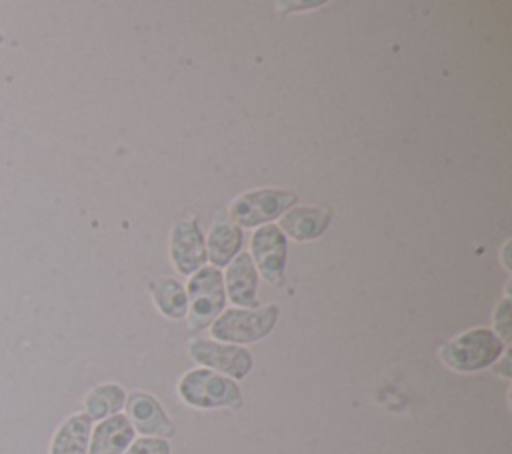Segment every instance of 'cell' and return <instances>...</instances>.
Returning a JSON list of instances; mask_svg holds the SVG:
<instances>
[{"label":"cell","mask_w":512,"mask_h":454,"mask_svg":"<svg viewBox=\"0 0 512 454\" xmlns=\"http://www.w3.org/2000/svg\"><path fill=\"white\" fill-rule=\"evenodd\" d=\"M2 42H4V36H2V34H0V44H2Z\"/></svg>","instance_id":"obj_19"},{"label":"cell","mask_w":512,"mask_h":454,"mask_svg":"<svg viewBox=\"0 0 512 454\" xmlns=\"http://www.w3.org/2000/svg\"><path fill=\"white\" fill-rule=\"evenodd\" d=\"M242 246V230L240 226L220 220L214 224L208 236V250L206 258L214 266H226Z\"/></svg>","instance_id":"obj_14"},{"label":"cell","mask_w":512,"mask_h":454,"mask_svg":"<svg viewBox=\"0 0 512 454\" xmlns=\"http://www.w3.org/2000/svg\"><path fill=\"white\" fill-rule=\"evenodd\" d=\"M188 298H190V328L202 330L214 322L218 314L224 310L226 294L224 280L218 268L204 266L200 268L188 282Z\"/></svg>","instance_id":"obj_4"},{"label":"cell","mask_w":512,"mask_h":454,"mask_svg":"<svg viewBox=\"0 0 512 454\" xmlns=\"http://www.w3.org/2000/svg\"><path fill=\"white\" fill-rule=\"evenodd\" d=\"M182 400L196 408H238L242 392L238 384L208 368L190 370L178 384Z\"/></svg>","instance_id":"obj_2"},{"label":"cell","mask_w":512,"mask_h":454,"mask_svg":"<svg viewBox=\"0 0 512 454\" xmlns=\"http://www.w3.org/2000/svg\"><path fill=\"white\" fill-rule=\"evenodd\" d=\"M90 434L92 418L84 412L72 414L56 430L50 444V454H88Z\"/></svg>","instance_id":"obj_13"},{"label":"cell","mask_w":512,"mask_h":454,"mask_svg":"<svg viewBox=\"0 0 512 454\" xmlns=\"http://www.w3.org/2000/svg\"><path fill=\"white\" fill-rule=\"evenodd\" d=\"M190 356L214 370H220L232 378H244L252 370V354L234 344H224L218 340L196 338L190 342Z\"/></svg>","instance_id":"obj_6"},{"label":"cell","mask_w":512,"mask_h":454,"mask_svg":"<svg viewBox=\"0 0 512 454\" xmlns=\"http://www.w3.org/2000/svg\"><path fill=\"white\" fill-rule=\"evenodd\" d=\"M278 320V306L268 304L254 310L230 308L224 310L210 328V334L220 342L250 344L272 332Z\"/></svg>","instance_id":"obj_3"},{"label":"cell","mask_w":512,"mask_h":454,"mask_svg":"<svg viewBox=\"0 0 512 454\" xmlns=\"http://www.w3.org/2000/svg\"><path fill=\"white\" fill-rule=\"evenodd\" d=\"M294 202H296L294 192L272 190V188L254 190L238 196L230 204V216L236 222V226L252 228L268 220H274L284 210H288V206H292Z\"/></svg>","instance_id":"obj_5"},{"label":"cell","mask_w":512,"mask_h":454,"mask_svg":"<svg viewBox=\"0 0 512 454\" xmlns=\"http://www.w3.org/2000/svg\"><path fill=\"white\" fill-rule=\"evenodd\" d=\"M152 296L158 310L168 318H182L188 312V296L180 282L172 278H160L152 282Z\"/></svg>","instance_id":"obj_15"},{"label":"cell","mask_w":512,"mask_h":454,"mask_svg":"<svg viewBox=\"0 0 512 454\" xmlns=\"http://www.w3.org/2000/svg\"><path fill=\"white\" fill-rule=\"evenodd\" d=\"M124 454H170V444L164 438H138Z\"/></svg>","instance_id":"obj_17"},{"label":"cell","mask_w":512,"mask_h":454,"mask_svg":"<svg viewBox=\"0 0 512 454\" xmlns=\"http://www.w3.org/2000/svg\"><path fill=\"white\" fill-rule=\"evenodd\" d=\"M504 350V342L488 328L468 330L450 340L440 350L442 362L456 372H476L494 364Z\"/></svg>","instance_id":"obj_1"},{"label":"cell","mask_w":512,"mask_h":454,"mask_svg":"<svg viewBox=\"0 0 512 454\" xmlns=\"http://www.w3.org/2000/svg\"><path fill=\"white\" fill-rule=\"evenodd\" d=\"M170 256L182 274L198 272L206 262L204 236L194 218L182 220L172 228Z\"/></svg>","instance_id":"obj_8"},{"label":"cell","mask_w":512,"mask_h":454,"mask_svg":"<svg viewBox=\"0 0 512 454\" xmlns=\"http://www.w3.org/2000/svg\"><path fill=\"white\" fill-rule=\"evenodd\" d=\"M252 254L256 258L258 270L270 284L282 282L288 246H286V236L282 234V230L278 226L268 224L254 232Z\"/></svg>","instance_id":"obj_7"},{"label":"cell","mask_w":512,"mask_h":454,"mask_svg":"<svg viewBox=\"0 0 512 454\" xmlns=\"http://www.w3.org/2000/svg\"><path fill=\"white\" fill-rule=\"evenodd\" d=\"M126 402V394L118 384H100L86 396V414L92 420L114 416Z\"/></svg>","instance_id":"obj_16"},{"label":"cell","mask_w":512,"mask_h":454,"mask_svg":"<svg viewBox=\"0 0 512 454\" xmlns=\"http://www.w3.org/2000/svg\"><path fill=\"white\" fill-rule=\"evenodd\" d=\"M228 298L236 306L256 308L258 304V276L250 254L240 252L226 270Z\"/></svg>","instance_id":"obj_10"},{"label":"cell","mask_w":512,"mask_h":454,"mask_svg":"<svg viewBox=\"0 0 512 454\" xmlns=\"http://www.w3.org/2000/svg\"><path fill=\"white\" fill-rule=\"evenodd\" d=\"M508 300H504L500 306H498V310H496V314H494V322H496V330H498V338L506 344L508 340H510V314H508Z\"/></svg>","instance_id":"obj_18"},{"label":"cell","mask_w":512,"mask_h":454,"mask_svg":"<svg viewBox=\"0 0 512 454\" xmlns=\"http://www.w3.org/2000/svg\"><path fill=\"white\" fill-rule=\"evenodd\" d=\"M128 420L130 424L146 434V436H172L174 426L168 418V414L164 412V408L158 404L156 398H152L150 394H142V392H134L128 398Z\"/></svg>","instance_id":"obj_9"},{"label":"cell","mask_w":512,"mask_h":454,"mask_svg":"<svg viewBox=\"0 0 512 454\" xmlns=\"http://www.w3.org/2000/svg\"><path fill=\"white\" fill-rule=\"evenodd\" d=\"M134 438V426L128 416L114 414L104 418L92 432L88 454H124Z\"/></svg>","instance_id":"obj_11"},{"label":"cell","mask_w":512,"mask_h":454,"mask_svg":"<svg viewBox=\"0 0 512 454\" xmlns=\"http://www.w3.org/2000/svg\"><path fill=\"white\" fill-rule=\"evenodd\" d=\"M332 212L324 206H296L280 218V230L290 238L304 242L318 238L330 224Z\"/></svg>","instance_id":"obj_12"}]
</instances>
